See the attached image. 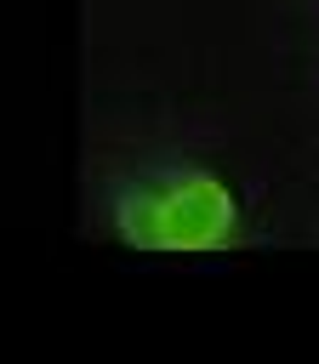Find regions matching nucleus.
Segmentation results:
<instances>
[{
    "label": "nucleus",
    "mask_w": 319,
    "mask_h": 364,
    "mask_svg": "<svg viewBox=\"0 0 319 364\" xmlns=\"http://www.w3.org/2000/svg\"><path fill=\"white\" fill-rule=\"evenodd\" d=\"M234 239V199L216 176H188L165 193V245L171 250H216Z\"/></svg>",
    "instance_id": "obj_1"
},
{
    "label": "nucleus",
    "mask_w": 319,
    "mask_h": 364,
    "mask_svg": "<svg viewBox=\"0 0 319 364\" xmlns=\"http://www.w3.org/2000/svg\"><path fill=\"white\" fill-rule=\"evenodd\" d=\"M120 228L131 245H165V193H131L120 199Z\"/></svg>",
    "instance_id": "obj_2"
}]
</instances>
